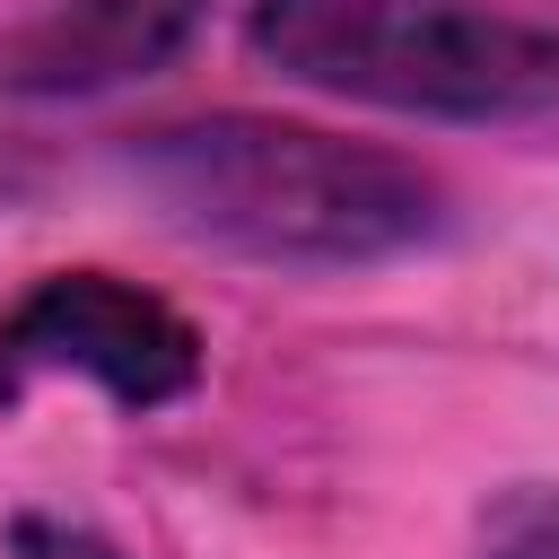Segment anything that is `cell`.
<instances>
[{
	"instance_id": "1",
	"label": "cell",
	"mask_w": 559,
	"mask_h": 559,
	"mask_svg": "<svg viewBox=\"0 0 559 559\" xmlns=\"http://www.w3.org/2000/svg\"><path fill=\"white\" fill-rule=\"evenodd\" d=\"M122 175L192 245L280 262V271L393 262L445 227V192L428 166L280 114L157 122L122 148Z\"/></svg>"
},
{
	"instance_id": "2",
	"label": "cell",
	"mask_w": 559,
	"mask_h": 559,
	"mask_svg": "<svg viewBox=\"0 0 559 559\" xmlns=\"http://www.w3.org/2000/svg\"><path fill=\"white\" fill-rule=\"evenodd\" d=\"M245 44L323 96L428 122L559 114V26L472 0H253Z\"/></svg>"
},
{
	"instance_id": "3",
	"label": "cell",
	"mask_w": 559,
	"mask_h": 559,
	"mask_svg": "<svg viewBox=\"0 0 559 559\" xmlns=\"http://www.w3.org/2000/svg\"><path fill=\"white\" fill-rule=\"evenodd\" d=\"M44 376H87L122 411H166L201 384V332L114 271H44L0 314V411Z\"/></svg>"
},
{
	"instance_id": "4",
	"label": "cell",
	"mask_w": 559,
	"mask_h": 559,
	"mask_svg": "<svg viewBox=\"0 0 559 559\" xmlns=\"http://www.w3.org/2000/svg\"><path fill=\"white\" fill-rule=\"evenodd\" d=\"M210 0H17L0 26L9 96H96L166 70Z\"/></svg>"
},
{
	"instance_id": "5",
	"label": "cell",
	"mask_w": 559,
	"mask_h": 559,
	"mask_svg": "<svg viewBox=\"0 0 559 559\" xmlns=\"http://www.w3.org/2000/svg\"><path fill=\"white\" fill-rule=\"evenodd\" d=\"M9 550H17V559H122L105 533L61 524V515H17V524H9Z\"/></svg>"
},
{
	"instance_id": "6",
	"label": "cell",
	"mask_w": 559,
	"mask_h": 559,
	"mask_svg": "<svg viewBox=\"0 0 559 559\" xmlns=\"http://www.w3.org/2000/svg\"><path fill=\"white\" fill-rule=\"evenodd\" d=\"M480 559H559V498H524V507H507Z\"/></svg>"
}]
</instances>
